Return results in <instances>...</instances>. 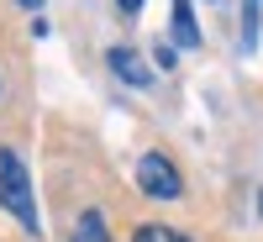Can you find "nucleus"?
I'll return each mask as SVG.
<instances>
[{"label":"nucleus","instance_id":"nucleus-1","mask_svg":"<svg viewBox=\"0 0 263 242\" xmlns=\"http://www.w3.org/2000/svg\"><path fill=\"white\" fill-rule=\"evenodd\" d=\"M0 211L16 216L27 237L42 232V221H37V200H32V179H27V163H21L11 147H0Z\"/></svg>","mask_w":263,"mask_h":242},{"label":"nucleus","instance_id":"nucleus-2","mask_svg":"<svg viewBox=\"0 0 263 242\" xmlns=\"http://www.w3.org/2000/svg\"><path fill=\"white\" fill-rule=\"evenodd\" d=\"M137 184L153 200H179V169H174L163 153H142L137 158Z\"/></svg>","mask_w":263,"mask_h":242},{"label":"nucleus","instance_id":"nucleus-3","mask_svg":"<svg viewBox=\"0 0 263 242\" xmlns=\"http://www.w3.org/2000/svg\"><path fill=\"white\" fill-rule=\"evenodd\" d=\"M105 63H111V74H116L121 84H132V90H147V84H153V69H147L132 48H111V53H105Z\"/></svg>","mask_w":263,"mask_h":242},{"label":"nucleus","instance_id":"nucleus-4","mask_svg":"<svg viewBox=\"0 0 263 242\" xmlns=\"http://www.w3.org/2000/svg\"><path fill=\"white\" fill-rule=\"evenodd\" d=\"M174 42L179 48H200V27H195L190 0H174Z\"/></svg>","mask_w":263,"mask_h":242},{"label":"nucleus","instance_id":"nucleus-5","mask_svg":"<svg viewBox=\"0 0 263 242\" xmlns=\"http://www.w3.org/2000/svg\"><path fill=\"white\" fill-rule=\"evenodd\" d=\"M74 242H111V232H105V216H100V211H84L79 227H74Z\"/></svg>","mask_w":263,"mask_h":242},{"label":"nucleus","instance_id":"nucleus-6","mask_svg":"<svg viewBox=\"0 0 263 242\" xmlns=\"http://www.w3.org/2000/svg\"><path fill=\"white\" fill-rule=\"evenodd\" d=\"M132 242H190L184 232H174V227H163V221H147V227H137V237Z\"/></svg>","mask_w":263,"mask_h":242},{"label":"nucleus","instance_id":"nucleus-7","mask_svg":"<svg viewBox=\"0 0 263 242\" xmlns=\"http://www.w3.org/2000/svg\"><path fill=\"white\" fill-rule=\"evenodd\" d=\"M116 6H121V11H126V16H137V11H142V6H147V0H116Z\"/></svg>","mask_w":263,"mask_h":242},{"label":"nucleus","instance_id":"nucleus-8","mask_svg":"<svg viewBox=\"0 0 263 242\" xmlns=\"http://www.w3.org/2000/svg\"><path fill=\"white\" fill-rule=\"evenodd\" d=\"M16 6H27V11H37V6H42V0H16Z\"/></svg>","mask_w":263,"mask_h":242},{"label":"nucleus","instance_id":"nucleus-9","mask_svg":"<svg viewBox=\"0 0 263 242\" xmlns=\"http://www.w3.org/2000/svg\"><path fill=\"white\" fill-rule=\"evenodd\" d=\"M258 216H263V195H258Z\"/></svg>","mask_w":263,"mask_h":242}]
</instances>
